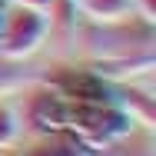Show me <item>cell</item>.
<instances>
[{
  "instance_id": "cell-1",
  "label": "cell",
  "mask_w": 156,
  "mask_h": 156,
  "mask_svg": "<svg viewBox=\"0 0 156 156\" xmlns=\"http://www.w3.org/2000/svg\"><path fill=\"white\" fill-rule=\"evenodd\" d=\"M153 20L140 17V13H126L116 20H103V23H87L83 27V47L90 50L93 60H116V57H133L143 50H153Z\"/></svg>"
},
{
  "instance_id": "cell-2",
  "label": "cell",
  "mask_w": 156,
  "mask_h": 156,
  "mask_svg": "<svg viewBox=\"0 0 156 156\" xmlns=\"http://www.w3.org/2000/svg\"><path fill=\"white\" fill-rule=\"evenodd\" d=\"M133 123L136 120H129L113 100H106V103H70V133L80 136L93 153L113 146L126 133H133L136 129Z\"/></svg>"
},
{
  "instance_id": "cell-3",
  "label": "cell",
  "mask_w": 156,
  "mask_h": 156,
  "mask_svg": "<svg viewBox=\"0 0 156 156\" xmlns=\"http://www.w3.org/2000/svg\"><path fill=\"white\" fill-rule=\"evenodd\" d=\"M47 33H50V23H47L43 10L10 3L7 20L0 27V57L3 60H23V57H30V53H37V47L43 43Z\"/></svg>"
},
{
  "instance_id": "cell-4",
  "label": "cell",
  "mask_w": 156,
  "mask_h": 156,
  "mask_svg": "<svg viewBox=\"0 0 156 156\" xmlns=\"http://www.w3.org/2000/svg\"><path fill=\"white\" fill-rule=\"evenodd\" d=\"M47 87L66 96L70 103H106L113 100V83H106L103 76H96L93 70H76V66H53L50 73H43Z\"/></svg>"
},
{
  "instance_id": "cell-5",
  "label": "cell",
  "mask_w": 156,
  "mask_h": 156,
  "mask_svg": "<svg viewBox=\"0 0 156 156\" xmlns=\"http://www.w3.org/2000/svg\"><path fill=\"white\" fill-rule=\"evenodd\" d=\"M27 123L37 129V133H43V136H50V133H66L70 129V100L60 96L57 90H37L30 96V103H27Z\"/></svg>"
},
{
  "instance_id": "cell-6",
  "label": "cell",
  "mask_w": 156,
  "mask_h": 156,
  "mask_svg": "<svg viewBox=\"0 0 156 156\" xmlns=\"http://www.w3.org/2000/svg\"><path fill=\"white\" fill-rule=\"evenodd\" d=\"M156 66V53L153 50H143V53H133V57H116V60H93L90 70L96 76H103L106 83H123L129 76H140V73H150Z\"/></svg>"
},
{
  "instance_id": "cell-7",
  "label": "cell",
  "mask_w": 156,
  "mask_h": 156,
  "mask_svg": "<svg viewBox=\"0 0 156 156\" xmlns=\"http://www.w3.org/2000/svg\"><path fill=\"white\" fill-rule=\"evenodd\" d=\"M113 103L123 110L129 120H140L143 126H153V120H156V103H153V96H150V93L113 83Z\"/></svg>"
},
{
  "instance_id": "cell-8",
  "label": "cell",
  "mask_w": 156,
  "mask_h": 156,
  "mask_svg": "<svg viewBox=\"0 0 156 156\" xmlns=\"http://www.w3.org/2000/svg\"><path fill=\"white\" fill-rule=\"evenodd\" d=\"M23 156H96L80 136H73L70 129L66 133H50L43 143H37V146H30Z\"/></svg>"
},
{
  "instance_id": "cell-9",
  "label": "cell",
  "mask_w": 156,
  "mask_h": 156,
  "mask_svg": "<svg viewBox=\"0 0 156 156\" xmlns=\"http://www.w3.org/2000/svg\"><path fill=\"white\" fill-rule=\"evenodd\" d=\"M73 3H76V13L90 17L93 23L116 20V17H126L133 10V0H73Z\"/></svg>"
},
{
  "instance_id": "cell-10",
  "label": "cell",
  "mask_w": 156,
  "mask_h": 156,
  "mask_svg": "<svg viewBox=\"0 0 156 156\" xmlns=\"http://www.w3.org/2000/svg\"><path fill=\"white\" fill-rule=\"evenodd\" d=\"M47 10H50V20H47L50 30L60 40H70V33L76 30V3L73 0H50Z\"/></svg>"
},
{
  "instance_id": "cell-11",
  "label": "cell",
  "mask_w": 156,
  "mask_h": 156,
  "mask_svg": "<svg viewBox=\"0 0 156 156\" xmlns=\"http://www.w3.org/2000/svg\"><path fill=\"white\" fill-rule=\"evenodd\" d=\"M103 156H153V140H150V133H126L123 140H116L113 146H106V150H100Z\"/></svg>"
},
{
  "instance_id": "cell-12",
  "label": "cell",
  "mask_w": 156,
  "mask_h": 156,
  "mask_svg": "<svg viewBox=\"0 0 156 156\" xmlns=\"http://www.w3.org/2000/svg\"><path fill=\"white\" fill-rule=\"evenodd\" d=\"M17 133H20V120H17V113H13L10 106L0 103V150L10 146V143L17 140Z\"/></svg>"
},
{
  "instance_id": "cell-13",
  "label": "cell",
  "mask_w": 156,
  "mask_h": 156,
  "mask_svg": "<svg viewBox=\"0 0 156 156\" xmlns=\"http://www.w3.org/2000/svg\"><path fill=\"white\" fill-rule=\"evenodd\" d=\"M23 80H27V73H20L17 66H0V90L17 87V83H23Z\"/></svg>"
},
{
  "instance_id": "cell-14",
  "label": "cell",
  "mask_w": 156,
  "mask_h": 156,
  "mask_svg": "<svg viewBox=\"0 0 156 156\" xmlns=\"http://www.w3.org/2000/svg\"><path fill=\"white\" fill-rule=\"evenodd\" d=\"M140 17L153 20V17H156V0H140Z\"/></svg>"
},
{
  "instance_id": "cell-15",
  "label": "cell",
  "mask_w": 156,
  "mask_h": 156,
  "mask_svg": "<svg viewBox=\"0 0 156 156\" xmlns=\"http://www.w3.org/2000/svg\"><path fill=\"white\" fill-rule=\"evenodd\" d=\"M10 3H20V7H33V10H43V13H47V3H50V0H10Z\"/></svg>"
},
{
  "instance_id": "cell-16",
  "label": "cell",
  "mask_w": 156,
  "mask_h": 156,
  "mask_svg": "<svg viewBox=\"0 0 156 156\" xmlns=\"http://www.w3.org/2000/svg\"><path fill=\"white\" fill-rule=\"evenodd\" d=\"M7 10H10V0H0V27H3V20H7Z\"/></svg>"
}]
</instances>
